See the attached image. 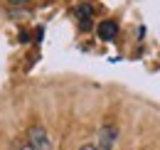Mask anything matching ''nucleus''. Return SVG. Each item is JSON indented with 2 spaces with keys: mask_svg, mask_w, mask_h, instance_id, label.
<instances>
[{
  "mask_svg": "<svg viewBox=\"0 0 160 150\" xmlns=\"http://www.w3.org/2000/svg\"><path fill=\"white\" fill-rule=\"evenodd\" d=\"M20 150H35V148H32L30 143H22V145H20Z\"/></svg>",
  "mask_w": 160,
  "mask_h": 150,
  "instance_id": "7",
  "label": "nucleus"
},
{
  "mask_svg": "<svg viewBox=\"0 0 160 150\" xmlns=\"http://www.w3.org/2000/svg\"><path fill=\"white\" fill-rule=\"evenodd\" d=\"M91 12H94V10H91V5H86V2L77 8V18H79V30H84V32H86V30H91V27H94V22H91Z\"/></svg>",
  "mask_w": 160,
  "mask_h": 150,
  "instance_id": "4",
  "label": "nucleus"
},
{
  "mask_svg": "<svg viewBox=\"0 0 160 150\" xmlns=\"http://www.w3.org/2000/svg\"><path fill=\"white\" fill-rule=\"evenodd\" d=\"M79 150H96V145H91V143H86V145H81Z\"/></svg>",
  "mask_w": 160,
  "mask_h": 150,
  "instance_id": "6",
  "label": "nucleus"
},
{
  "mask_svg": "<svg viewBox=\"0 0 160 150\" xmlns=\"http://www.w3.org/2000/svg\"><path fill=\"white\" fill-rule=\"evenodd\" d=\"M27 143L35 150H52V140H49V133L42 123H35L30 131H27Z\"/></svg>",
  "mask_w": 160,
  "mask_h": 150,
  "instance_id": "1",
  "label": "nucleus"
},
{
  "mask_svg": "<svg viewBox=\"0 0 160 150\" xmlns=\"http://www.w3.org/2000/svg\"><path fill=\"white\" fill-rule=\"evenodd\" d=\"M30 0H8V5H15V8H22V5H27Z\"/></svg>",
  "mask_w": 160,
  "mask_h": 150,
  "instance_id": "5",
  "label": "nucleus"
},
{
  "mask_svg": "<svg viewBox=\"0 0 160 150\" xmlns=\"http://www.w3.org/2000/svg\"><path fill=\"white\" fill-rule=\"evenodd\" d=\"M96 35H99L103 42L116 39V35H118V22H116V20H101L99 25H96Z\"/></svg>",
  "mask_w": 160,
  "mask_h": 150,
  "instance_id": "3",
  "label": "nucleus"
},
{
  "mask_svg": "<svg viewBox=\"0 0 160 150\" xmlns=\"http://www.w3.org/2000/svg\"><path fill=\"white\" fill-rule=\"evenodd\" d=\"M118 138V128L116 126H103L99 133V145L96 150H113V143Z\"/></svg>",
  "mask_w": 160,
  "mask_h": 150,
  "instance_id": "2",
  "label": "nucleus"
}]
</instances>
